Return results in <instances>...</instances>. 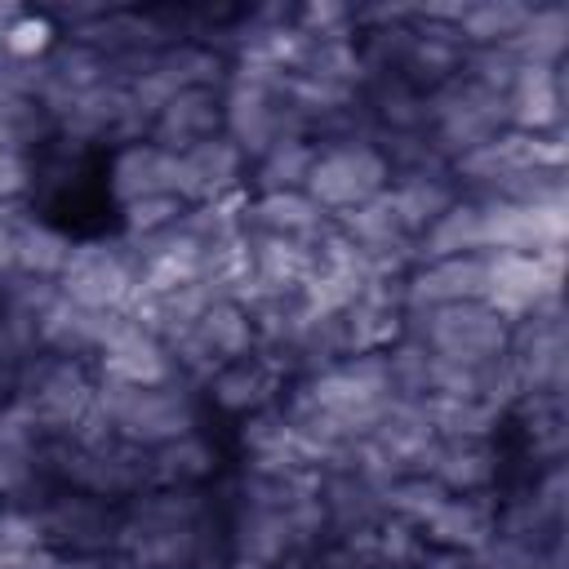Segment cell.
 Masks as SVG:
<instances>
[{
	"label": "cell",
	"instance_id": "obj_43",
	"mask_svg": "<svg viewBox=\"0 0 569 569\" xmlns=\"http://www.w3.org/2000/svg\"><path fill=\"white\" fill-rule=\"evenodd\" d=\"M293 31L307 40H356V4L342 0L293 4Z\"/></svg>",
	"mask_w": 569,
	"mask_h": 569
},
{
	"label": "cell",
	"instance_id": "obj_30",
	"mask_svg": "<svg viewBox=\"0 0 569 569\" xmlns=\"http://www.w3.org/2000/svg\"><path fill=\"white\" fill-rule=\"evenodd\" d=\"M102 320H107V311H89V307L58 293V302L36 325V351H53V356H71V360L93 365L98 342H102Z\"/></svg>",
	"mask_w": 569,
	"mask_h": 569
},
{
	"label": "cell",
	"instance_id": "obj_28",
	"mask_svg": "<svg viewBox=\"0 0 569 569\" xmlns=\"http://www.w3.org/2000/svg\"><path fill=\"white\" fill-rule=\"evenodd\" d=\"M244 231L320 244V240L333 231V218H329L307 191H271V196H249Z\"/></svg>",
	"mask_w": 569,
	"mask_h": 569
},
{
	"label": "cell",
	"instance_id": "obj_50",
	"mask_svg": "<svg viewBox=\"0 0 569 569\" xmlns=\"http://www.w3.org/2000/svg\"><path fill=\"white\" fill-rule=\"evenodd\" d=\"M107 569H142V565H129V560H120V556H111V560H107Z\"/></svg>",
	"mask_w": 569,
	"mask_h": 569
},
{
	"label": "cell",
	"instance_id": "obj_26",
	"mask_svg": "<svg viewBox=\"0 0 569 569\" xmlns=\"http://www.w3.org/2000/svg\"><path fill=\"white\" fill-rule=\"evenodd\" d=\"M218 133H222V89H187V93H173L156 111L147 142L178 156L204 138H218Z\"/></svg>",
	"mask_w": 569,
	"mask_h": 569
},
{
	"label": "cell",
	"instance_id": "obj_8",
	"mask_svg": "<svg viewBox=\"0 0 569 569\" xmlns=\"http://www.w3.org/2000/svg\"><path fill=\"white\" fill-rule=\"evenodd\" d=\"M258 351V329L249 320V311L231 298H213L173 342H169V356H173V369L178 378L187 382H204L213 369L240 360V356H253Z\"/></svg>",
	"mask_w": 569,
	"mask_h": 569
},
{
	"label": "cell",
	"instance_id": "obj_23",
	"mask_svg": "<svg viewBox=\"0 0 569 569\" xmlns=\"http://www.w3.org/2000/svg\"><path fill=\"white\" fill-rule=\"evenodd\" d=\"M102 187L111 196L116 209L124 204H138V200H151V196H178L173 191V156L156 142H124V147H111L107 156V169H102Z\"/></svg>",
	"mask_w": 569,
	"mask_h": 569
},
{
	"label": "cell",
	"instance_id": "obj_19",
	"mask_svg": "<svg viewBox=\"0 0 569 569\" xmlns=\"http://www.w3.org/2000/svg\"><path fill=\"white\" fill-rule=\"evenodd\" d=\"M289 387V373L267 356V351H253V356H240L222 369H213L204 382H200V396L209 409L227 413V418H249L267 405H276Z\"/></svg>",
	"mask_w": 569,
	"mask_h": 569
},
{
	"label": "cell",
	"instance_id": "obj_36",
	"mask_svg": "<svg viewBox=\"0 0 569 569\" xmlns=\"http://www.w3.org/2000/svg\"><path fill=\"white\" fill-rule=\"evenodd\" d=\"M418 267L422 262H440V258H462V253H485V236H480V204L458 196L418 240H413Z\"/></svg>",
	"mask_w": 569,
	"mask_h": 569
},
{
	"label": "cell",
	"instance_id": "obj_6",
	"mask_svg": "<svg viewBox=\"0 0 569 569\" xmlns=\"http://www.w3.org/2000/svg\"><path fill=\"white\" fill-rule=\"evenodd\" d=\"M502 129H511L507 124V93H493L462 71L427 93V138L445 164L485 147Z\"/></svg>",
	"mask_w": 569,
	"mask_h": 569
},
{
	"label": "cell",
	"instance_id": "obj_42",
	"mask_svg": "<svg viewBox=\"0 0 569 569\" xmlns=\"http://www.w3.org/2000/svg\"><path fill=\"white\" fill-rule=\"evenodd\" d=\"M445 502V489L427 476V471H413V476H396L387 485V516L396 520H409V525H427V516Z\"/></svg>",
	"mask_w": 569,
	"mask_h": 569
},
{
	"label": "cell",
	"instance_id": "obj_38",
	"mask_svg": "<svg viewBox=\"0 0 569 569\" xmlns=\"http://www.w3.org/2000/svg\"><path fill=\"white\" fill-rule=\"evenodd\" d=\"M529 0H467L453 31L462 40V49H493V44H511L529 18Z\"/></svg>",
	"mask_w": 569,
	"mask_h": 569
},
{
	"label": "cell",
	"instance_id": "obj_24",
	"mask_svg": "<svg viewBox=\"0 0 569 569\" xmlns=\"http://www.w3.org/2000/svg\"><path fill=\"white\" fill-rule=\"evenodd\" d=\"M485 289H489V258L462 253V258L413 267L405 280V302L409 311H427V307H449V302H480Z\"/></svg>",
	"mask_w": 569,
	"mask_h": 569
},
{
	"label": "cell",
	"instance_id": "obj_44",
	"mask_svg": "<svg viewBox=\"0 0 569 569\" xmlns=\"http://www.w3.org/2000/svg\"><path fill=\"white\" fill-rule=\"evenodd\" d=\"M58 40H62V36H58V27L49 22V13H44V9H40V13L27 9V13L9 27V36L0 40V53L13 58V62H40Z\"/></svg>",
	"mask_w": 569,
	"mask_h": 569
},
{
	"label": "cell",
	"instance_id": "obj_40",
	"mask_svg": "<svg viewBox=\"0 0 569 569\" xmlns=\"http://www.w3.org/2000/svg\"><path fill=\"white\" fill-rule=\"evenodd\" d=\"M333 227H338L356 249H365V253H382V249H405V244H413V240L400 231V222H396V213H391V204H387V191L373 196V200H365V204H356V209H347V213H338Z\"/></svg>",
	"mask_w": 569,
	"mask_h": 569
},
{
	"label": "cell",
	"instance_id": "obj_34",
	"mask_svg": "<svg viewBox=\"0 0 569 569\" xmlns=\"http://www.w3.org/2000/svg\"><path fill=\"white\" fill-rule=\"evenodd\" d=\"M249 236V276L267 289H302V280L316 267V244L307 240H284V236Z\"/></svg>",
	"mask_w": 569,
	"mask_h": 569
},
{
	"label": "cell",
	"instance_id": "obj_37",
	"mask_svg": "<svg viewBox=\"0 0 569 569\" xmlns=\"http://www.w3.org/2000/svg\"><path fill=\"white\" fill-rule=\"evenodd\" d=\"M520 67H565L569 53V4H533L520 36L507 44Z\"/></svg>",
	"mask_w": 569,
	"mask_h": 569
},
{
	"label": "cell",
	"instance_id": "obj_35",
	"mask_svg": "<svg viewBox=\"0 0 569 569\" xmlns=\"http://www.w3.org/2000/svg\"><path fill=\"white\" fill-rule=\"evenodd\" d=\"M311 164H316V142L307 133L298 138H280L276 147H267L253 164H249V196H271V191H307V178H311Z\"/></svg>",
	"mask_w": 569,
	"mask_h": 569
},
{
	"label": "cell",
	"instance_id": "obj_41",
	"mask_svg": "<svg viewBox=\"0 0 569 569\" xmlns=\"http://www.w3.org/2000/svg\"><path fill=\"white\" fill-rule=\"evenodd\" d=\"M427 413L436 422V436H498L502 413L489 409L485 400H453V396H427Z\"/></svg>",
	"mask_w": 569,
	"mask_h": 569
},
{
	"label": "cell",
	"instance_id": "obj_11",
	"mask_svg": "<svg viewBox=\"0 0 569 569\" xmlns=\"http://www.w3.org/2000/svg\"><path fill=\"white\" fill-rule=\"evenodd\" d=\"M391 182V164L387 156L356 138V142H325L316 147V164H311V178H307V196L329 213H347L373 196H382Z\"/></svg>",
	"mask_w": 569,
	"mask_h": 569
},
{
	"label": "cell",
	"instance_id": "obj_15",
	"mask_svg": "<svg viewBox=\"0 0 569 569\" xmlns=\"http://www.w3.org/2000/svg\"><path fill=\"white\" fill-rule=\"evenodd\" d=\"M93 378L120 382V387H160L178 378L169 347L147 333L129 311H107L102 320V342L93 356Z\"/></svg>",
	"mask_w": 569,
	"mask_h": 569
},
{
	"label": "cell",
	"instance_id": "obj_14",
	"mask_svg": "<svg viewBox=\"0 0 569 569\" xmlns=\"http://www.w3.org/2000/svg\"><path fill=\"white\" fill-rule=\"evenodd\" d=\"M489 258V289L485 302L502 316V320H525L533 316L542 302L560 298L565 284V249H547V253H485Z\"/></svg>",
	"mask_w": 569,
	"mask_h": 569
},
{
	"label": "cell",
	"instance_id": "obj_7",
	"mask_svg": "<svg viewBox=\"0 0 569 569\" xmlns=\"http://www.w3.org/2000/svg\"><path fill=\"white\" fill-rule=\"evenodd\" d=\"M569 160V142L565 133H520V129H502L498 138H489L485 147L458 156L449 164L458 191L467 200H493L511 178L529 173V169H565Z\"/></svg>",
	"mask_w": 569,
	"mask_h": 569
},
{
	"label": "cell",
	"instance_id": "obj_5",
	"mask_svg": "<svg viewBox=\"0 0 569 569\" xmlns=\"http://www.w3.org/2000/svg\"><path fill=\"white\" fill-rule=\"evenodd\" d=\"M293 387L307 396L311 409H320L329 422H338L351 440L369 436V427L396 400L382 351H373V356H347V360H338V365H329V369H320L311 378H298Z\"/></svg>",
	"mask_w": 569,
	"mask_h": 569
},
{
	"label": "cell",
	"instance_id": "obj_27",
	"mask_svg": "<svg viewBox=\"0 0 569 569\" xmlns=\"http://www.w3.org/2000/svg\"><path fill=\"white\" fill-rule=\"evenodd\" d=\"M458 196L462 191H458L449 169H400L387 182V204H391V213L409 240H418Z\"/></svg>",
	"mask_w": 569,
	"mask_h": 569
},
{
	"label": "cell",
	"instance_id": "obj_12",
	"mask_svg": "<svg viewBox=\"0 0 569 569\" xmlns=\"http://www.w3.org/2000/svg\"><path fill=\"white\" fill-rule=\"evenodd\" d=\"M40 529H44V547L62 551V556H111L116 551V533H120V507L107 498H93L84 489H67L53 485L40 502Z\"/></svg>",
	"mask_w": 569,
	"mask_h": 569
},
{
	"label": "cell",
	"instance_id": "obj_3",
	"mask_svg": "<svg viewBox=\"0 0 569 569\" xmlns=\"http://www.w3.org/2000/svg\"><path fill=\"white\" fill-rule=\"evenodd\" d=\"M222 133L240 147L249 164L280 138L307 133L289 102L284 76L262 67H231L222 80Z\"/></svg>",
	"mask_w": 569,
	"mask_h": 569
},
{
	"label": "cell",
	"instance_id": "obj_16",
	"mask_svg": "<svg viewBox=\"0 0 569 569\" xmlns=\"http://www.w3.org/2000/svg\"><path fill=\"white\" fill-rule=\"evenodd\" d=\"M316 498H320V511H325L329 542L356 538V533L373 529L387 516V485L373 480L365 467H356L347 453L316 471Z\"/></svg>",
	"mask_w": 569,
	"mask_h": 569
},
{
	"label": "cell",
	"instance_id": "obj_33",
	"mask_svg": "<svg viewBox=\"0 0 569 569\" xmlns=\"http://www.w3.org/2000/svg\"><path fill=\"white\" fill-rule=\"evenodd\" d=\"M71 244L76 240L58 222H49L36 209H27L22 222L13 227V271L31 276V280H58V271L71 258Z\"/></svg>",
	"mask_w": 569,
	"mask_h": 569
},
{
	"label": "cell",
	"instance_id": "obj_48",
	"mask_svg": "<svg viewBox=\"0 0 569 569\" xmlns=\"http://www.w3.org/2000/svg\"><path fill=\"white\" fill-rule=\"evenodd\" d=\"M22 13H27V9H22L18 0H0V40L9 36V27H13V22L22 18Z\"/></svg>",
	"mask_w": 569,
	"mask_h": 569
},
{
	"label": "cell",
	"instance_id": "obj_32",
	"mask_svg": "<svg viewBox=\"0 0 569 569\" xmlns=\"http://www.w3.org/2000/svg\"><path fill=\"white\" fill-rule=\"evenodd\" d=\"M462 40L453 27H440V22H413V44H409V58L400 67V80H409L418 93H431L440 89L445 80H453L462 71Z\"/></svg>",
	"mask_w": 569,
	"mask_h": 569
},
{
	"label": "cell",
	"instance_id": "obj_31",
	"mask_svg": "<svg viewBox=\"0 0 569 569\" xmlns=\"http://www.w3.org/2000/svg\"><path fill=\"white\" fill-rule=\"evenodd\" d=\"M236 445H240L244 462H253V467H280V471L311 467L302 445H298V436H293V427H289V418H284V409H280V400L258 409V413H249V418H240Z\"/></svg>",
	"mask_w": 569,
	"mask_h": 569
},
{
	"label": "cell",
	"instance_id": "obj_29",
	"mask_svg": "<svg viewBox=\"0 0 569 569\" xmlns=\"http://www.w3.org/2000/svg\"><path fill=\"white\" fill-rule=\"evenodd\" d=\"M147 458H151V485H213L222 476V449L204 427L147 449Z\"/></svg>",
	"mask_w": 569,
	"mask_h": 569
},
{
	"label": "cell",
	"instance_id": "obj_4",
	"mask_svg": "<svg viewBox=\"0 0 569 569\" xmlns=\"http://www.w3.org/2000/svg\"><path fill=\"white\" fill-rule=\"evenodd\" d=\"M13 400L36 418L49 440H67L98 405L93 365L53 351H31L13 373Z\"/></svg>",
	"mask_w": 569,
	"mask_h": 569
},
{
	"label": "cell",
	"instance_id": "obj_17",
	"mask_svg": "<svg viewBox=\"0 0 569 569\" xmlns=\"http://www.w3.org/2000/svg\"><path fill=\"white\" fill-rule=\"evenodd\" d=\"M480 236H485V253H547V249H565V240H569V204L485 200L480 204Z\"/></svg>",
	"mask_w": 569,
	"mask_h": 569
},
{
	"label": "cell",
	"instance_id": "obj_1",
	"mask_svg": "<svg viewBox=\"0 0 569 569\" xmlns=\"http://www.w3.org/2000/svg\"><path fill=\"white\" fill-rule=\"evenodd\" d=\"M142 569H227V516L213 485H151L120 502L116 551Z\"/></svg>",
	"mask_w": 569,
	"mask_h": 569
},
{
	"label": "cell",
	"instance_id": "obj_21",
	"mask_svg": "<svg viewBox=\"0 0 569 569\" xmlns=\"http://www.w3.org/2000/svg\"><path fill=\"white\" fill-rule=\"evenodd\" d=\"M409 280V276H405ZM405 280H369L356 302L342 311V338H347V356H373L387 351L400 333H405Z\"/></svg>",
	"mask_w": 569,
	"mask_h": 569
},
{
	"label": "cell",
	"instance_id": "obj_39",
	"mask_svg": "<svg viewBox=\"0 0 569 569\" xmlns=\"http://www.w3.org/2000/svg\"><path fill=\"white\" fill-rule=\"evenodd\" d=\"M347 542H356V551L369 560V569H418L422 556L431 551L422 529L409 520H396V516H382L373 529H365Z\"/></svg>",
	"mask_w": 569,
	"mask_h": 569
},
{
	"label": "cell",
	"instance_id": "obj_49",
	"mask_svg": "<svg viewBox=\"0 0 569 569\" xmlns=\"http://www.w3.org/2000/svg\"><path fill=\"white\" fill-rule=\"evenodd\" d=\"M529 569H565V547H551V551H538L529 560Z\"/></svg>",
	"mask_w": 569,
	"mask_h": 569
},
{
	"label": "cell",
	"instance_id": "obj_22",
	"mask_svg": "<svg viewBox=\"0 0 569 569\" xmlns=\"http://www.w3.org/2000/svg\"><path fill=\"white\" fill-rule=\"evenodd\" d=\"M427 547L480 556L498 538V493H445V502L422 525Z\"/></svg>",
	"mask_w": 569,
	"mask_h": 569
},
{
	"label": "cell",
	"instance_id": "obj_25",
	"mask_svg": "<svg viewBox=\"0 0 569 569\" xmlns=\"http://www.w3.org/2000/svg\"><path fill=\"white\" fill-rule=\"evenodd\" d=\"M565 67H520L507 89V124L520 133H565Z\"/></svg>",
	"mask_w": 569,
	"mask_h": 569
},
{
	"label": "cell",
	"instance_id": "obj_9",
	"mask_svg": "<svg viewBox=\"0 0 569 569\" xmlns=\"http://www.w3.org/2000/svg\"><path fill=\"white\" fill-rule=\"evenodd\" d=\"M62 298L89 307V311H124L133 289H138V267L133 249L124 236H98V240H76L67 267L58 271Z\"/></svg>",
	"mask_w": 569,
	"mask_h": 569
},
{
	"label": "cell",
	"instance_id": "obj_10",
	"mask_svg": "<svg viewBox=\"0 0 569 569\" xmlns=\"http://www.w3.org/2000/svg\"><path fill=\"white\" fill-rule=\"evenodd\" d=\"M405 333L422 338L436 356H449V360H493V356L507 351L511 320H502L480 298V302H449V307L405 311Z\"/></svg>",
	"mask_w": 569,
	"mask_h": 569
},
{
	"label": "cell",
	"instance_id": "obj_45",
	"mask_svg": "<svg viewBox=\"0 0 569 569\" xmlns=\"http://www.w3.org/2000/svg\"><path fill=\"white\" fill-rule=\"evenodd\" d=\"M182 213H187V204H182L178 196H151V200H138V204H124V209H120V236H133V240L160 236V231L173 227Z\"/></svg>",
	"mask_w": 569,
	"mask_h": 569
},
{
	"label": "cell",
	"instance_id": "obj_13",
	"mask_svg": "<svg viewBox=\"0 0 569 569\" xmlns=\"http://www.w3.org/2000/svg\"><path fill=\"white\" fill-rule=\"evenodd\" d=\"M507 360H511L525 396H542V391L565 396V382H569V329H565V302L560 298L542 302L533 316L511 325Z\"/></svg>",
	"mask_w": 569,
	"mask_h": 569
},
{
	"label": "cell",
	"instance_id": "obj_2",
	"mask_svg": "<svg viewBox=\"0 0 569 569\" xmlns=\"http://www.w3.org/2000/svg\"><path fill=\"white\" fill-rule=\"evenodd\" d=\"M98 409L107 413L111 431L138 449H156L182 431L200 427L204 396L187 378H169L160 387H120L98 378Z\"/></svg>",
	"mask_w": 569,
	"mask_h": 569
},
{
	"label": "cell",
	"instance_id": "obj_18",
	"mask_svg": "<svg viewBox=\"0 0 569 569\" xmlns=\"http://www.w3.org/2000/svg\"><path fill=\"white\" fill-rule=\"evenodd\" d=\"M244 178H249V160L240 156V147L227 133L204 138L173 156V191L182 204L227 200V196L244 191Z\"/></svg>",
	"mask_w": 569,
	"mask_h": 569
},
{
	"label": "cell",
	"instance_id": "obj_46",
	"mask_svg": "<svg viewBox=\"0 0 569 569\" xmlns=\"http://www.w3.org/2000/svg\"><path fill=\"white\" fill-rule=\"evenodd\" d=\"M36 196V151L4 147L0 151V204H18Z\"/></svg>",
	"mask_w": 569,
	"mask_h": 569
},
{
	"label": "cell",
	"instance_id": "obj_47",
	"mask_svg": "<svg viewBox=\"0 0 569 569\" xmlns=\"http://www.w3.org/2000/svg\"><path fill=\"white\" fill-rule=\"evenodd\" d=\"M31 356V347L0 320V382H13V373H18V365Z\"/></svg>",
	"mask_w": 569,
	"mask_h": 569
},
{
	"label": "cell",
	"instance_id": "obj_20",
	"mask_svg": "<svg viewBox=\"0 0 569 569\" xmlns=\"http://www.w3.org/2000/svg\"><path fill=\"white\" fill-rule=\"evenodd\" d=\"M427 476L445 493H493L507 480V453L498 436H440Z\"/></svg>",
	"mask_w": 569,
	"mask_h": 569
}]
</instances>
